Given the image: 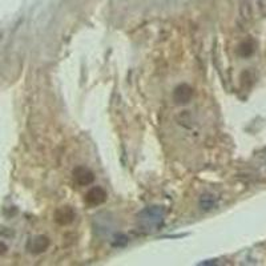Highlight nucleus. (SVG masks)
Wrapping results in <instances>:
<instances>
[{"instance_id": "4", "label": "nucleus", "mask_w": 266, "mask_h": 266, "mask_svg": "<svg viewBox=\"0 0 266 266\" xmlns=\"http://www.w3.org/2000/svg\"><path fill=\"white\" fill-rule=\"evenodd\" d=\"M75 217H76V214H75V210L71 206H63V208L58 209L56 213H55V219L60 225L71 224L75 219Z\"/></svg>"}, {"instance_id": "3", "label": "nucleus", "mask_w": 266, "mask_h": 266, "mask_svg": "<svg viewBox=\"0 0 266 266\" xmlns=\"http://www.w3.org/2000/svg\"><path fill=\"white\" fill-rule=\"evenodd\" d=\"M173 97H174V101L177 104H187L193 97V89L190 88L188 84H181V85H178L177 88H176Z\"/></svg>"}, {"instance_id": "5", "label": "nucleus", "mask_w": 266, "mask_h": 266, "mask_svg": "<svg viewBox=\"0 0 266 266\" xmlns=\"http://www.w3.org/2000/svg\"><path fill=\"white\" fill-rule=\"evenodd\" d=\"M49 246V240L44 235H39L35 240L32 241L31 249L33 253H42V251L47 250V248Z\"/></svg>"}, {"instance_id": "2", "label": "nucleus", "mask_w": 266, "mask_h": 266, "mask_svg": "<svg viewBox=\"0 0 266 266\" xmlns=\"http://www.w3.org/2000/svg\"><path fill=\"white\" fill-rule=\"evenodd\" d=\"M73 178H75V181H76L78 185L87 187V185H91V184L94 183V173H92V171H89L88 168L78 167L73 171Z\"/></svg>"}, {"instance_id": "1", "label": "nucleus", "mask_w": 266, "mask_h": 266, "mask_svg": "<svg viewBox=\"0 0 266 266\" xmlns=\"http://www.w3.org/2000/svg\"><path fill=\"white\" fill-rule=\"evenodd\" d=\"M105 200H107V192L100 187L92 188L85 196V203H88L89 206H99L105 203Z\"/></svg>"}, {"instance_id": "6", "label": "nucleus", "mask_w": 266, "mask_h": 266, "mask_svg": "<svg viewBox=\"0 0 266 266\" xmlns=\"http://www.w3.org/2000/svg\"><path fill=\"white\" fill-rule=\"evenodd\" d=\"M5 250H7V246H5L3 242H0V254L5 253Z\"/></svg>"}]
</instances>
